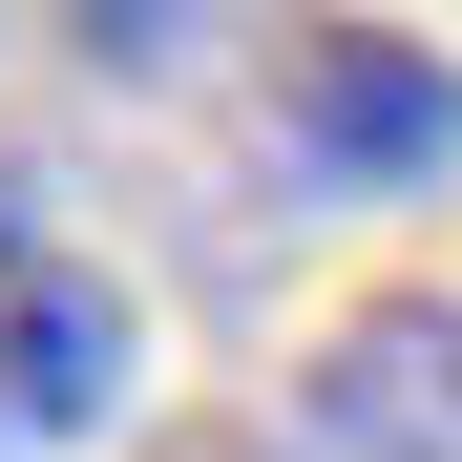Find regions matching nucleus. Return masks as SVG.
I'll list each match as a JSON object with an SVG mask.
<instances>
[{"mask_svg": "<svg viewBox=\"0 0 462 462\" xmlns=\"http://www.w3.org/2000/svg\"><path fill=\"white\" fill-rule=\"evenodd\" d=\"M253 126H273V169H316V189H441L462 169V63L400 42V22H294L253 63Z\"/></svg>", "mask_w": 462, "mask_h": 462, "instance_id": "f257e3e1", "label": "nucleus"}, {"mask_svg": "<svg viewBox=\"0 0 462 462\" xmlns=\"http://www.w3.org/2000/svg\"><path fill=\"white\" fill-rule=\"evenodd\" d=\"M316 462H462V294H357L294 378Z\"/></svg>", "mask_w": 462, "mask_h": 462, "instance_id": "7ed1b4c3", "label": "nucleus"}, {"mask_svg": "<svg viewBox=\"0 0 462 462\" xmlns=\"http://www.w3.org/2000/svg\"><path fill=\"white\" fill-rule=\"evenodd\" d=\"M126 378H147L126 273H106L22 169H0V441H106V420H126Z\"/></svg>", "mask_w": 462, "mask_h": 462, "instance_id": "f03ea898", "label": "nucleus"}, {"mask_svg": "<svg viewBox=\"0 0 462 462\" xmlns=\"http://www.w3.org/2000/svg\"><path fill=\"white\" fill-rule=\"evenodd\" d=\"M169 462H316V441H253V420H210V441H169Z\"/></svg>", "mask_w": 462, "mask_h": 462, "instance_id": "20e7f679", "label": "nucleus"}]
</instances>
